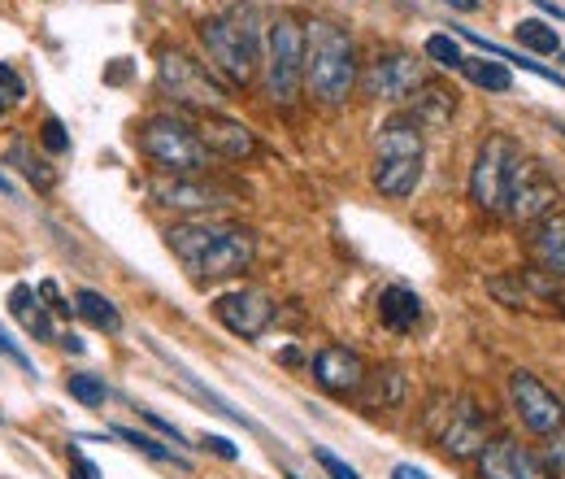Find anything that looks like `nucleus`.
<instances>
[{"instance_id":"1","label":"nucleus","mask_w":565,"mask_h":479,"mask_svg":"<svg viewBox=\"0 0 565 479\" xmlns=\"http://www.w3.org/2000/svg\"><path fill=\"white\" fill-rule=\"evenodd\" d=\"M357 83V53L352 40L339 31L336 22H309L305 31V75L301 88L318 97L323 105H343Z\"/></svg>"},{"instance_id":"2","label":"nucleus","mask_w":565,"mask_h":479,"mask_svg":"<svg viewBox=\"0 0 565 479\" xmlns=\"http://www.w3.org/2000/svg\"><path fill=\"white\" fill-rule=\"evenodd\" d=\"M261 31L252 9H230L201 22V44L210 48V62L223 70L230 83H248L261 66Z\"/></svg>"},{"instance_id":"3","label":"nucleus","mask_w":565,"mask_h":479,"mask_svg":"<svg viewBox=\"0 0 565 479\" xmlns=\"http://www.w3.org/2000/svg\"><path fill=\"white\" fill-rule=\"evenodd\" d=\"M135 144L161 175H210V161H214V153L201 144V131L174 114H157L144 122Z\"/></svg>"},{"instance_id":"4","label":"nucleus","mask_w":565,"mask_h":479,"mask_svg":"<svg viewBox=\"0 0 565 479\" xmlns=\"http://www.w3.org/2000/svg\"><path fill=\"white\" fill-rule=\"evenodd\" d=\"M261 70H265V92L279 105H292L301 92L305 75V31L292 18H274L261 40Z\"/></svg>"},{"instance_id":"5","label":"nucleus","mask_w":565,"mask_h":479,"mask_svg":"<svg viewBox=\"0 0 565 479\" xmlns=\"http://www.w3.org/2000/svg\"><path fill=\"white\" fill-rule=\"evenodd\" d=\"M518 161H522V148L500 131L478 144L474 166H470V197H474L478 210H487V214L505 210V192H509V179H513Z\"/></svg>"},{"instance_id":"6","label":"nucleus","mask_w":565,"mask_h":479,"mask_svg":"<svg viewBox=\"0 0 565 479\" xmlns=\"http://www.w3.org/2000/svg\"><path fill=\"white\" fill-rule=\"evenodd\" d=\"M157 79H161V88H166V97H174L179 105H188V110H223L226 92L223 83L196 62V57H188V53H179V48H166L161 53V62H157Z\"/></svg>"},{"instance_id":"7","label":"nucleus","mask_w":565,"mask_h":479,"mask_svg":"<svg viewBox=\"0 0 565 479\" xmlns=\"http://www.w3.org/2000/svg\"><path fill=\"white\" fill-rule=\"evenodd\" d=\"M152 197H157V205L183 210V214H210V210H223V205L239 201L235 188H226L210 175H157Z\"/></svg>"},{"instance_id":"8","label":"nucleus","mask_w":565,"mask_h":479,"mask_svg":"<svg viewBox=\"0 0 565 479\" xmlns=\"http://www.w3.org/2000/svg\"><path fill=\"white\" fill-rule=\"evenodd\" d=\"M557 201H562V188L549 179L544 166H535V161H518L513 166V179H509V192H505V210L518 223H544L549 214H557Z\"/></svg>"},{"instance_id":"9","label":"nucleus","mask_w":565,"mask_h":479,"mask_svg":"<svg viewBox=\"0 0 565 479\" xmlns=\"http://www.w3.org/2000/svg\"><path fill=\"white\" fill-rule=\"evenodd\" d=\"M509 397H513L518 419H522L535 436H553L557 427H565V401L544 379H535L531 370H513V375H509Z\"/></svg>"},{"instance_id":"10","label":"nucleus","mask_w":565,"mask_h":479,"mask_svg":"<svg viewBox=\"0 0 565 479\" xmlns=\"http://www.w3.org/2000/svg\"><path fill=\"white\" fill-rule=\"evenodd\" d=\"M361 88H365V97H374V101L405 105L418 88H427V75H422V62H418V57H409V53H387V57L370 62Z\"/></svg>"},{"instance_id":"11","label":"nucleus","mask_w":565,"mask_h":479,"mask_svg":"<svg viewBox=\"0 0 565 479\" xmlns=\"http://www.w3.org/2000/svg\"><path fill=\"white\" fill-rule=\"evenodd\" d=\"M214 319L223 323L230 336L257 341L274 323V301L261 288H230V292L214 297Z\"/></svg>"},{"instance_id":"12","label":"nucleus","mask_w":565,"mask_h":479,"mask_svg":"<svg viewBox=\"0 0 565 479\" xmlns=\"http://www.w3.org/2000/svg\"><path fill=\"white\" fill-rule=\"evenodd\" d=\"M252 257H257V239L248 227H226L223 236L214 239V248L196 261V266H188L196 279H230V275H244L248 266H252Z\"/></svg>"},{"instance_id":"13","label":"nucleus","mask_w":565,"mask_h":479,"mask_svg":"<svg viewBox=\"0 0 565 479\" xmlns=\"http://www.w3.org/2000/svg\"><path fill=\"white\" fill-rule=\"evenodd\" d=\"M440 449L456 458V463H465V458H478L483 449H487V414L465 397V401H456L449 410V423H444V432H440Z\"/></svg>"},{"instance_id":"14","label":"nucleus","mask_w":565,"mask_h":479,"mask_svg":"<svg viewBox=\"0 0 565 479\" xmlns=\"http://www.w3.org/2000/svg\"><path fill=\"white\" fill-rule=\"evenodd\" d=\"M314 379L331 392V397H357L361 392V383H365V361L357 358L352 349H343V345H327V349H318L314 354Z\"/></svg>"},{"instance_id":"15","label":"nucleus","mask_w":565,"mask_h":479,"mask_svg":"<svg viewBox=\"0 0 565 479\" xmlns=\"http://www.w3.org/2000/svg\"><path fill=\"white\" fill-rule=\"evenodd\" d=\"M478 476L483 479H549L540 454H531L518 441H491L478 454Z\"/></svg>"},{"instance_id":"16","label":"nucleus","mask_w":565,"mask_h":479,"mask_svg":"<svg viewBox=\"0 0 565 479\" xmlns=\"http://www.w3.org/2000/svg\"><path fill=\"white\" fill-rule=\"evenodd\" d=\"M196 131H201V144H205L214 157L244 161V157L257 153V135H252L244 122L226 119V114H205V122H201Z\"/></svg>"},{"instance_id":"17","label":"nucleus","mask_w":565,"mask_h":479,"mask_svg":"<svg viewBox=\"0 0 565 479\" xmlns=\"http://www.w3.org/2000/svg\"><path fill=\"white\" fill-rule=\"evenodd\" d=\"M487 292H491L496 301H505V305L522 310V305H540V301H549V297L557 292V283H553L549 275H540V270H513V275L491 279V283H487Z\"/></svg>"},{"instance_id":"18","label":"nucleus","mask_w":565,"mask_h":479,"mask_svg":"<svg viewBox=\"0 0 565 479\" xmlns=\"http://www.w3.org/2000/svg\"><path fill=\"white\" fill-rule=\"evenodd\" d=\"M226 232V223H210V219H188V223H174L170 232H166V244H170V253L183 261V266H196L210 248H214V239Z\"/></svg>"},{"instance_id":"19","label":"nucleus","mask_w":565,"mask_h":479,"mask_svg":"<svg viewBox=\"0 0 565 479\" xmlns=\"http://www.w3.org/2000/svg\"><path fill=\"white\" fill-rule=\"evenodd\" d=\"M422 179V157H374V188L387 201H405Z\"/></svg>"},{"instance_id":"20","label":"nucleus","mask_w":565,"mask_h":479,"mask_svg":"<svg viewBox=\"0 0 565 479\" xmlns=\"http://www.w3.org/2000/svg\"><path fill=\"white\" fill-rule=\"evenodd\" d=\"M378 319H383L387 332H400L405 336L422 319V297L414 288H405V283H392V288L378 292Z\"/></svg>"},{"instance_id":"21","label":"nucleus","mask_w":565,"mask_h":479,"mask_svg":"<svg viewBox=\"0 0 565 479\" xmlns=\"http://www.w3.org/2000/svg\"><path fill=\"white\" fill-rule=\"evenodd\" d=\"M9 314L26 327V336H35V341H57L53 319L39 310V301H35V288H31V283H13V292H9Z\"/></svg>"},{"instance_id":"22","label":"nucleus","mask_w":565,"mask_h":479,"mask_svg":"<svg viewBox=\"0 0 565 479\" xmlns=\"http://www.w3.org/2000/svg\"><path fill=\"white\" fill-rule=\"evenodd\" d=\"M357 401H361L365 410H392V405H400V401H405V375H400L396 366H383V370L365 375Z\"/></svg>"},{"instance_id":"23","label":"nucleus","mask_w":565,"mask_h":479,"mask_svg":"<svg viewBox=\"0 0 565 479\" xmlns=\"http://www.w3.org/2000/svg\"><path fill=\"white\" fill-rule=\"evenodd\" d=\"M531 248H535V257L544 261L549 275H565V210L549 214V219L535 227Z\"/></svg>"},{"instance_id":"24","label":"nucleus","mask_w":565,"mask_h":479,"mask_svg":"<svg viewBox=\"0 0 565 479\" xmlns=\"http://www.w3.org/2000/svg\"><path fill=\"white\" fill-rule=\"evenodd\" d=\"M75 314L88 323V327H97V332H122V314H117V305H113L105 292H97V288H79L75 292Z\"/></svg>"},{"instance_id":"25","label":"nucleus","mask_w":565,"mask_h":479,"mask_svg":"<svg viewBox=\"0 0 565 479\" xmlns=\"http://www.w3.org/2000/svg\"><path fill=\"white\" fill-rule=\"evenodd\" d=\"M113 436L117 441H126L131 449H139L144 458H152V463H166V467H179V471H192V463L179 454V449H170V445H161V441H152L148 432H135V427H113Z\"/></svg>"},{"instance_id":"26","label":"nucleus","mask_w":565,"mask_h":479,"mask_svg":"<svg viewBox=\"0 0 565 479\" xmlns=\"http://www.w3.org/2000/svg\"><path fill=\"white\" fill-rule=\"evenodd\" d=\"M513 40H518L522 48L540 53V57L562 53V35H557V26H549V22H540V18H522V22L513 26Z\"/></svg>"},{"instance_id":"27","label":"nucleus","mask_w":565,"mask_h":479,"mask_svg":"<svg viewBox=\"0 0 565 479\" xmlns=\"http://www.w3.org/2000/svg\"><path fill=\"white\" fill-rule=\"evenodd\" d=\"M461 70L470 75V83H478V88H487V92H509V88H513V75H509V66H505V62L465 57V62H461Z\"/></svg>"},{"instance_id":"28","label":"nucleus","mask_w":565,"mask_h":479,"mask_svg":"<svg viewBox=\"0 0 565 479\" xmlns=\"http://www.w3.org/2000/svg\"><path fill=\"white\" fill-rule=\"evenodd\" d=\"M66 392L79 401V405H88V410H97V405H105L110 401V388H105V379L101 375H66Z\"/></svg>"},{"instance_id":"29","label":"nucleus","mask_w":565,"mask_h":479,"mask_svg":"<svg viewBox=\"0 0 565 479\" xmlns=\"http://www.w3.org/2000/svg\"><path fill=\"white\" fill-rule=\"evenodd\" d=\"M9 157L18 161V170H22V175H26V179H31V183H35L39 192H48V188L57 183V175L48 170V161H39V157H31L22 140H13V148H9Z\"/></svg>"},{"instance_id":"30","label":"nucleus","mask_w":565,"mask_h":479,"mask_svg":"<svg viewBox=\"0 0 565 479\" xmlns=\"http://www.w3.org/2000/svg\"><path fill=\"white\" fill-rule=\"evenodd\" d=\"M422 53H427V62H436V66H444V70H461V62H465L456 35H427Z\"/></svg>"},{"instance_id":"31","label":"nucleus","mask_w":565,"mask_h":479,"mask_svg":"<svg viewBox=\"0 0 565 479\" xmlns=\"http://www.w3.org/2000/svg\"><path fill=\"white\" fill-rule=\"evenodd\" d=\"M22 97H26V83L18 79V70L13 66H0V114H9L13 105H22Z\"/></svg>"},{"instance_id":"32","label":"nucleus","mask_w":565,"mask_h":479,"mask_svg":"<svg viewBox=\"0 0 565 479\" xmlns=\"http://www.w3.org/2000/svg\"><path fill=\"white\" fill-rule=\"evenodd\" d=\"M39 144H44L53 157L70 153V135H66V126H61L57 119H44V126H39Z\"/></svg>"},{"instance_id":"33","label":"nucleus","mask_w":565,"mask_h":479,"mask_svg":"<svg viewBox=\"0 0 565 479\" xmlns=\"http://www.w3.org/2000/svg\"><path fill=\"white\" fill-rule=\"evenodd\" d=\"M544 458H549V479H565V427H557L553 436H549V449H544Z\"/></svg>"},{"instance_id":"34","label":"nucleus","mask_w":565,"mask_h":479,"mask_svg":"<svg viewBox=\"0 0 565 479\" xmlns=\"http://www.w3.org/2000/svg\"><path fill=\"white\" fill-rule=\"evenodd\" d=\"M314 458H318V467H323L331 479H361L357 476V467H348L343 458H336V454H331V449H323V445H314Z\"/></svg>"},{"instance_id":"35","label":"nucleus","mask_w":565,"mask_h":479,"mask_svg":"<svg viewBox=\"0 0 565 479\" xmlns=\"http://www.w3.org/2000/svg\"><path fill=\"white\" fill-rule=\"evenodd\" d=\"M139 419H144L148 427H157V432H161L166 441H174V445H188V441H183V432H179V427H174L170 419H161L157 410H148V405H139Z\"/></svg>"},{"instance_id":"36","label":"nucleus","mask_w":565,"mask_h":479,"mask_svg":"<svg viewBox=\"0 0 565 479\" xmlns=\"http://www.w3.org/2000/svg\"><path fill=\"white\" fill-rule=\"evenodd\" d=\"M0 358H9L13 366H22V370L31 375V358H26V349H22V345H18V341H13L4 327H0Z\"/></svg>"},{"instance_id":"37","label":"nucleus","mask_w":565,"mask_h":479,"mask_svg":"<svg viewBox=\"0 0 565 479\" xmlns=\"http://www.w3.org/2000/svg\"><path fill=\"white\" fill-rule=\"evenodd\" d=\"M66 458H70V479H101V467L92 458H83L79 449H70Z\"/></svg>"},{"instance_id":"38","label":"nucleus","mask_w":565,"mask_h":479,"mask_svg":"<svg viewBox=\"0 0 565 479\" xmlns=\"http://www.w3.org/2000/svg\"><path fill=\"white\" fill-rule=\"evenodd\" d=\"M201 445H205L210 454H218V458H226V463H235V458H239V449H235V445H230L226 436H210V432H205V436H201Z\"/></svg>"},{"instance_id":"39","label":"nucleus","mask_w":565,"mask_h":479,"mask_svg":"<svg viewBox=\"0 0 565 479\" xmlns=\"http://www.w3.org/2000/svg\"><path fill=\"white\" fill-rule=\"evenodd\" d=\"M392 479H427V471L414 463H400V467H392Z\"/></svg>"},{"instance_id":"40","label":"nucleus","mask_w":565,"mask_h":479,"mask_svg":"<svg viewBox=\"0 0 565 479\" xmlns=\"http://www.w3.org/2000/svg\"><path fill=\"white\" fill-rule=\"evenodd\" d=\"M61 349H66V354H83V341L70 332V336H61Z\"/></svg>"},{"instance_id":"41","label":"nucleus","mask_w":565,"mask_h":479,"mask_svg":"<svg viewBox=\"0 0 565 479\" xmlns=\"http://www.w3.org/2000/svg\"><path fill=\"white\" fill-rule=\"evenodd\" d=\"M449 4L456 9V13H474V9L483 4V0H449Z\"/></svg>"},{"instance_id":"42","label":"nucleus","mask_w":565,"mask_h":479,"mask_svg":"<svg viewBox=\"0 0 565 479\" xmlns=\"http://www.w3.org/2000/svg\"><path fill=\"white\" fill-rule=\"evenodd\" d=\"M283 366H301V349H283Z\"/></svg>"},{"instance_id":"43","label":"nucleus","mask_w":565,"mask_h":479,"mask_svg":"<svg viewBox=\"0 0 565 479\" xmlns=\"http://www.w3.org/2000/svg\"><path fill=\"white\" fill-rule=\"evenodd\" d=\"M0 192H4V197H13V188H9V179H4V175H0Z\"/></svg>"},{"instance_id":"44","label":"nucleus","mask_w":565,"mask_h":479,"mask_svg":"<svg viewBox=\"0 0 565 479\" xmlns=\"http://www.w3.org/2000/svg\"><path fill=\"white\" fill-rule=\"evenodd\" d=\"M287 479H301V476H287Z\"/></svg>"},{"instance_id":"45","label":"nucleus","mask_w":565,"mask_h":479,"mask_svg":"<svg viewBox=\"0 0 565 479\" xmlns=\"http://www.w3.org/2000/svg\"><path fill=\"white\" fill-rule=\"evenodd\" d=\"M0 419H4V414H0Z\"/></svg>"}]
</instances>
